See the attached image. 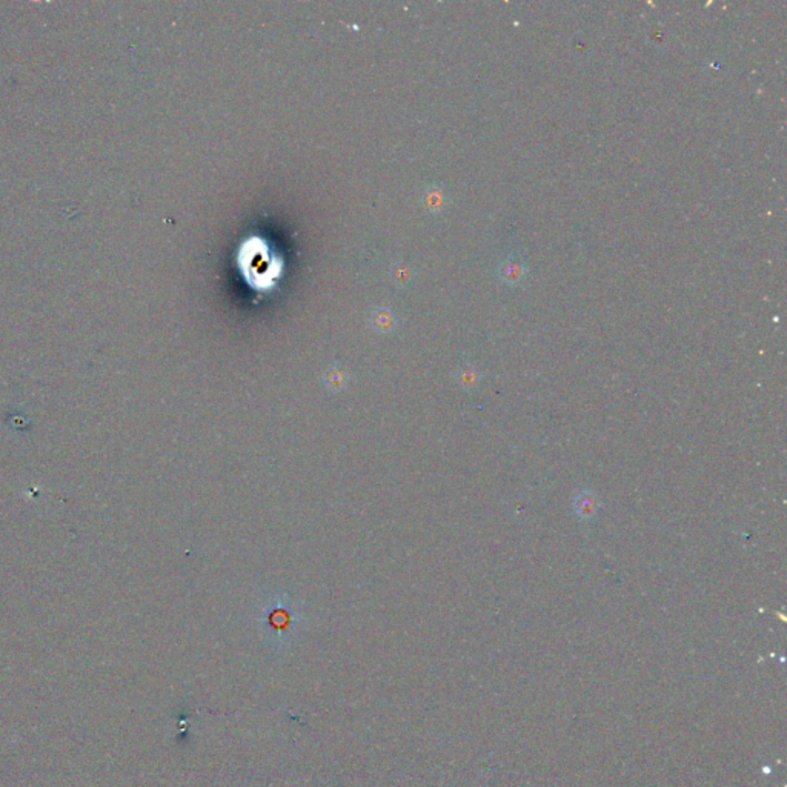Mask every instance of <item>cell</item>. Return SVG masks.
<instances>
[{"instance_id": "6da1fadb", "label": "cell", "mask_w": 787, "mask_h": 787, "mask_svg": "<svg viewBox=\"0 0 787 787\" xmlns=\"http://www.w3.org/2000/svg\"><path fill=\"white\" fill-rule=\"evenodd\" d=\"M526 272H528V269H526L523 258L518 254H511L503 258L497 269L500 282L506 286H514V288L523 283Z\"/></svg>"}, {"instance_id": "7a4b0ae2", "label": "cell", "mask_w": 787, "mask_h": 787, "mask_svg": "<svg viewBox=\"0 0 787 787\" xmlns=\"http://www.w3.org/2000/svg\"><path fill=\"white\" fill-rule=\"evenodd\" d=\"M574 508L581 520H590L596 515L600 508L599 495L592 489H583L574 502Z\"/></svg>"}, {"instance_id": "3957f363", "label": "cell", "mask_w": 787, "mask_h": 787, "mask_svg": "<svg viewBox=\"0 0 787 787\" xmlns=\"http://www.w3.org/2000/svg\"><path fill=\"white\" fill-rule=\"evenodd\" d=\"M480 378H481L480 371L472 366V364H465V366L459 371V374H457V380H459L460 386H463V389L475 388V386L479 384Z\"/></svg>"}, {"instance_id": "277c9868", "label": "cell", "mask_w": 787, "mask_h": 787, "mask_svg": "<svg viewBox=\"0 0 787 787\" xmlns=\"http://www.w3.org/2000/svg\"><path fill=\"white\" fill-rule=\"evenodd\" d=\"M328 388L329 389H334V391H339L340 388H343L344 384H346V375L343 374V372L339 369H331L326 374V382Z\"/></svg>"}]
</instances>
